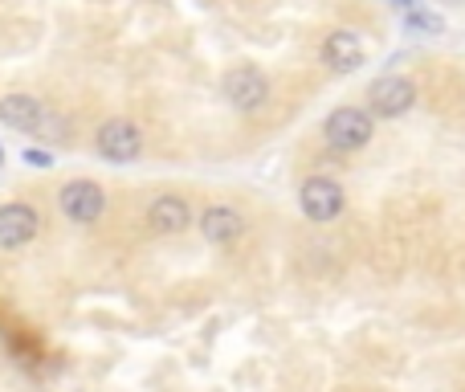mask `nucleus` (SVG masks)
<instances>
[{
	"label": "nucleus",
	"mask_w": 465,
	"mask_h": 392,
	"mask_svg": "<svg viewBox=\"0 0 465 392\" xmlns=\"http://www.w3.org/2000/svg\"><path fill=\"white\" fill-rule=\"evenodd\" d=\"M322 62L335 74H351L363 65V41L355 37L351 29H335L327 41H322Z\"/></svg>",
	"instance_id": "8"
},
{
	"label": "nucleus",
	"mask_w": 465,
	"mask_h": 392,
	"mask_svg": "<svg viewBox=\"0 0 465 392\" xmlns=\"http://www.w3.org/2000/svg\"><path fill=\"white\" fill-rule=\"evenodd\" d=\"M0 119L16 131H41L45 111H41V103L33 95H5L0 98Z\"/></svg>",
	"instance_id": "10"
},
{
	"label": "nucleus",
	"mask_w": 465,
	"mask_h": 392,
	"mask_svg": "<svg viewBox=\"0 0 465 392\" xmlns=\"http://www.w3.org/2000/svg\"><path fill=\"white\" fill-rule=\"evenodd\" d=\"M396 8H404V13H409V8H417V0H392Z\"/></svg>",
	"instance_id": "14"
},
{
	"label": "nucleus",
	"mask_w": 465,
	"mask_h": 392,
	"mask_svg": "<svg viewBox=\"0 0 465 392\" xmlns=\"http://www.w3.org/2000/svg\"><path fill=\"white\" fill-rule=\"evenodd\" d=\"M404 25H409L412 33H429V37H437V33L445 29V21L437 13H425V8H409L404 13Z\"/></svg>",
	"instance_id": "12"
},
{
	"label": "nucleus",
	"mask_w": 465,
	"mask_h": 392,
	"mask_svg": "<svg viewBox=\"0 0 465 392\" xmlns=\"http://www.w3.org/2000/svg\"><path fill=\"white\" fill-rule=\"evenodd\" d=\"M371 111H360V106H339L331 111V119L322 123V136L335 152H360L363 144L371 139Z\"/></svg>",
	"instance_id": "1"
},
{
	"label": "nucleus",
	"mask_w": 465,
	"mask_h": 392,
	"mask_svg": "<svg viewBox=\"0 0 465 392\" xmlns=\"http://www.w3.org/2000/svg\"><path fill=\"white\" fill-rule=\"evenodd\" d=\"M298 200H302V213L311 221H335L343 213V188L331 176H311L302 185V193H298Z\"/></svg>",
	"instance_id": "5"
},
{
	"label": "nucleus",
	"mask_w": 465,
	"mask_h": 392,
	"mask_svg": "<svg viewBox=\"0 0 465 392\" xmlns=\"http://www.w3.org/2000/svg\"><path fill=\"white\" fill-rule=\"evenodd\" d=\"M139 147H143V131L135 127V123L127 119H111L98 127V152L106 156V160L114 164H127L139 156Z\"/></svg>",
	"instance_id": "6"
},
{
	"label": "nucleus",
	"mask_w": 465,
	"mask_h": 392,
	"mask_svg": "<svg viewBox=\"0 0 465 392\" xmlns=\"http://www.w3.org/2000/svg\"><path fill=\"white\" fill-rule=\"evenodd\" d=\"M25 164H29V168H54V156H49V152H37V147H29V152H25Z\"/></svg>",
	"instance_id": "13"
},
{
	"label": "nucleus",
	"mask_w": 465,
	"mask_h": 392,
	"mask_svg": "<svg viewBox=\"0 0 465 392\" xmlns=\"http://www.w3.org/2000/svg\"><path fill=\"white\" fill-rule=\"evenodd\" d=\"M188 205L184 196H155L152 208H147V225H152L155 233H180L188 229Z\"/></svg>",
	"instance_id": "11"
},
{
	"label": "nucleus",
	"mask_w": 465,
	"mask_h": 392,
	"mask_svg": "<svg viewBox=\"0 0 465 392\" xmlns=\"http://www.w3.org/2000/svg\"><path fill=\"white\" fill-rule=\"evenodd\" d=\"M57 205H62V213L70 216V221H98L106 208V193L94 185V180H70V185L57 193Z\"/></svg>",
	"instance_id": "3"
},
{
	"label": "nucleus",
	"mask_w": 465,
	"mask_h": 392,
	"mask_svg": "<svg viewBox=\"0 0 465 392\" xmlns=\"http://www.w3.org/2000/svg\"><path fill=\"white\" fill-rule=\"evenodd\" d=\"M225 98L237 111H257V106H265V98H270V82H265L262 70H253V65H237V70L225 74Z\"/></svg>",
	"instance_id": "4"
},
{
	"label": "nucleus",
	"mask_w": 465,
	"mask_h": 392,
	"mask_svg": "<svg viewBox=\"0 0 465 392\" xmlns=\"http://www.w3.org/2000/svg\"><path fill=\"white\" fill-rule=\"evenodd\" d=\"M445 5H461V0H445Z\"/></svg>",
	"instance_id": "16"
},
{
	"label": "nucleus",
	"mask_w": 465,
	"mask_h": 392,
	"mask_svg": "<svg viewBox=\"0 0 465 392\" xmlns=\"http://www.w3.org/2000/svg\"><path fill=\"white\" fill-rule=\"evenodd\" d=\"M241 229H245V221H241V213L229 205H213V208H204V216H201V233L213 246H232V241L241 237Z\"/></svg>",
	"instance_id": "9"
},
{
	"label": "nucleus",
	"mask_w": 465,
	"mask_h": 392,
	"mask_svg": "<svg viewBox=\"0 0 465 392\" xmlns=\"http://www.w3.org/2000/svg\"><path fill=\"white\" fill-rule=\"evenodd\" d=\"M412 103H417V86H412L409 78H401V74L376 78L368 90V111L380 115V119H396V115H404Z\"/></svg>",
	"instance_id": "2"
},
{
	"label": "nucleus",
	"mask_w": 465,
	"mask_h": 392,
	"mask_svg": "<svg viewBox=\"0 0 465 392\" xmlns=\"http://www.w3.org/2000/svg\"><path fill=\"white\" fill-rule=\"evenodd\" d=\"M37 229H41L37 208L16 205V200L0 208V249H21V246H29V241L37 237Z\"/></svg>",
	"instance_id": "7"
},
{
	"label": "nucleus",
	"mask_w": 465,
	"mask_h": 392,
	"mask_svg": "<svg viewBox=\"0 0 465 392\" xmlns=\"http://www.w3.org/2000/svg\"><path fill=\"white\" fill-rule=\"evenodd\" d=\"M0 164H5V147H0Z\"/></svg>",
	"instance_id": "15"
}]
</instances>
